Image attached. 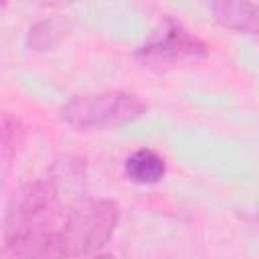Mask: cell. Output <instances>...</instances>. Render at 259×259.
<instances>
[{"label":"cell","instance_id":"cell-1","mask_svg":"<svg viewBox=\"0 0 259 259\" xmlns=\"http://www.w3.org/2000/svg\"><path fill=\"white\" fill-rule=\"evenodd\" d=\"M119 206L109 198H83L75 202L57 229L59 251L65 257L95 255L115 233Z\"/></svg>","mask_w":259,"mask_h":259},{"label":"cell","instance_id":"cell-2","mask_svg":"<svg viewBox=\"0 0 259 259\" xmlns=\"http://www.w3.org/2000/svg\"><path fill=\"white\" fill-rule=\"evenodd\" d=\"M146 109L138 95L107 89L75 95L61 107V119L77 130H111L140 119Z\"/></svg>","mask_w":259,"mask_h":259},{"label":"cell","instance_id":"cell-3","mask_svg":"<svg viewBox=\"0 0 259 259\" xmlns=\"http://www.w3.org/2000/svg\"><path fill=\"white\" fill-rule=\"evenodd\" d=\"M59 206V194L49 178L22 184L18 190H14L6 204L4 241L8 243L36 231H53L51 223Z\"/></svg>","mask_w":259,"mask_h":259},{"label":"cell","instance_id":"cell-4","mask_svg":"<svg viewBox=\"0 0 259 259\" xmlns=\"http://www.w3.org/2000/svg\"><path fill=\"white\" fill-rule=\"evenodd\" d=\"M210 49L200 36L190 32L178 20L164 18L160 28L154 30V34L136 49L134 59L144 67L162 69V67H174L182 63L204 61Z\"/></svg>","mask_w":259,"mask_h":259},{"label":"cell","instance_id":"cell-5","mask_svg":"<svg viewBox=\"0 0 259 259\" xmlns=\"http://www.w3.org/2000/svg\"><path fill=\"white\" fill-rule=\"evenodd\" d=\"M212 18L223 28L255 34L259 28V8L255 2H241V0H214L210 4Z\"/></svg>","mask_w":259,"mask_h":259},{"label":"cell","instance_id":"cell-6","mask_svg":"<svg viewBox=\"0 0 259 259\" xmlns=\"http://www.w3.org/2000/svg\"><path fill=\"white\" fill-rule=\"evenodd\" d=\"M168 172L166 160L152 148H138L123 160V174L130 182L152 186L164 180Z\"/></svg>","mask_w":259,"mask_h":259},{"label":"cell","instance_id":"cell-7","mask_svg":"<svg viewBox=\"0 0 259 259\" xmlns=\"http://www.w3.org/2000/svg\"><path fill=\"white\" fill-rule=\"evenodd\" d=\"M49 180L53 182V186H55V190L59 194V200L65 194L71 196L75 202L83 200L79 196L87 186V170H85V164H83L81 158H75V156L57 158L53 162V166H51Z\"/></svg>","mask_w":259,"mask_h":259},{"label":"cell","instance_id":"cell-8","mask_svg":"<svg viewBox=\"0 0 259 259\" xmlns=\"http://www.w3.org/2000/svg\"><path fill=\"white\" fill-rule=\"evenodd\" d=\"M10 259H63L57 231H36L6 243Z\"/></svg>","mask_w":259,"mask_h":259},{"label":"cell","instance_id":"cell-9","mask_svg":"<svg viewBox=\"0 0 259 259\" xmlns=\"http://www.w3.org/2000/svg\"><path fill=\"white\" fill-rule=\"evenodd\" d=\"M69 32V22L53 16V18H42L38 22H34L28 32H26V47L30 51L42 53V51H51L55 49Z\"/></svg>","mask_w":259,"mask_h":259},{"label":"cell","instance_id":"cell-10","mask_svg":"<svg viewBox=\"0 0 259 259\" xmlns=\"http://www.w3.org/2000/svg\"><path fill=\"white\" fill-rule=\"evenodd\" d=\"M93 259H117V257H113V255H107V253H105V255H95Z\"/></svg>","mask_w":259,"mask_h":259},{"label":"cell","instance_id":"cell-11","mask_svg":"<svg viewBox=\"0 0 259 259\" xmlns=\"http://www.w3.org/2000/svg\"><path fill=\"white\" fill-rule=\"evenodd\" d=\"M2 6H4V2H0V8H2Z\"/></svg>","mask_w":259,"mask_h":259}]
</instances>
